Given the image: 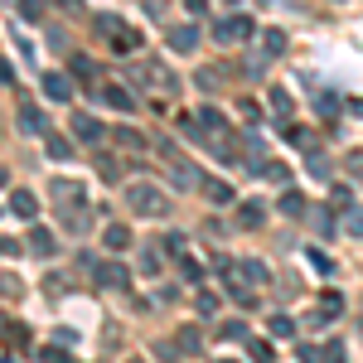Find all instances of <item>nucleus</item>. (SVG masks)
<instances>
[{
	"label": "nucleus",
	"instance_id": "412c9836",
	"mask_svg": "<svg viewBox=\"0 0 363 363\" xmlns=\"http://www.w3.org/2000/svg\"><path fill=\"white\" fill-rule=\"evenodd\" d=\"M257 174H262V179H272V184H286V179H291V169L281 165V160H267V155L257 160Z\"/></svg>",
	"mask_w": 363,
	"mask_h": 363
},
{
	"label": "nucleus",
	"instance_id": "c756f323",
	"mask_svg": "<svg viewBox=\"0 0 363 363\" xmlns=\"http://www.w3.org/2000/svg\"><path fill=\"white\" fill-rule=\"evenodd\" d=\"M344 233L363 238V208H359V203H349V208H344Z\"/></svg>",
	"mask_w": 363,
	"mask_h": 363
},
{
	"label": "nucleus",
	"instance_id": "3c124183",
	"mask_svg": "<svg viewBox=\"0 0 363 363\" xmlns=\"http://www.w3.org/2000/svg\"><path fill=\"white\" fill-rule=\"evenodd\" d=\"M44 286H49V296H63V291H68V281H63V277H49Z\"/></svg>",
	"mask_w": 363,
	"mask_h": 363
},
{
	"label": "nucleus",
	"instance_id": "4c0bfd02",
	"mask_svg": "<svg viewBox=\"0 0 363 363\" xmlns=\"http://www.w3.org/2000/svg\"><path fill=\"white\" fill-rule=\"evenodd\" d=\"M20 20H44V0H20Z\"/></svg>",
	"mask_w": 363,
	"mask_h": 363
},
{
	"label": "nucleus",
	"instance_id": "9d476101",
	"mask_svg": "<svg viewBox=\"0 0 363 363\" xmlns=\"http://www.w3.org/2000/svg\"><path fill=\"white\" fill-rule=\"evenodd\" d=\"M39 87H44L49 102H68V97H73V78H68V73H44Z\"/></svg>",
	"mask_w": 363,
	"mask_h": 363
},
{
	"label": "nucleus",
	"instance_id": "b1692460",
	"mask_svg": "<svg viewBox=\"0 0 363 363\" xmlns=\"http://www.w3.org/2000/svg\"><path fill=\"white\" fill-rule=\"evenodd\" d=\"M262 54H267V58L286 54V34H281V29H267V34H262Z\"/></svg>",
	"mask_w": 363,
	"mask_h": 363
},
{
	"label": "nucleus",
	"instance_id": "de8ad7c7",
	"mask_svg": "<svg viewBox=\"0 0 363 363\" xmlns=\"http://www.w3.org/2000/svg\"><path fill=\"white\" fill-rule=\"evenodd\" d=\"M344 169H349V174H359V179H363V150H349V165H344Z\"/></svg>",
	"mask_w": 363,
	"mask_h": 363
},
{
	"label": "nucleus",
	"instance_id": "f257e3e1",
	"mask_svg": "<svg viewBox=\"0 0 363 363\" xmlns=\"http://www.w3.org/2000/svg\"><path fill=\"white\" fill-rule=\"evenodd\" d=\"M126 208H131L136 218H165L169 199H165V189H155L150 179H136V184H126Z\"/></svg>",
	"mask_w": 363,
	"mask_h": 363
},
{
	"label": "nucleus",
	"instance_id": "5701e85b",
	"mask_svg": "<svg viewBox=\"0 0 363 363\" xmlns=\"http://www.w3.org/2000/svg\"><path fill=\"white\" fill-rule=\"evenodd\" d=\"M310 223H315L320 238H330V233H335V213H330V208H320V203H310Z\"/></svg>",
	"mask_w": 363,
	"mask_h": 363
},
{
	"label": "nucleus",
	"instance_id": "1a4fd4ad",
	"mask_svg": "<svg viewBox=\"0 0 363 363\" xmlns=\"http://www.w3.org/2000/svg\"><path fill=\"white\" fill-rule=\"evenodd\" d=\"M165 44L174 49V54H194V49H199V25H174V29H165Z\"/></svg>",
	"mask_w": 363,
	"mask_h": 363
},
{
	"label": "nucleus",
	"instance_id": "37998d69",
	"mask_svg": "<svg viewBox=\"0 0 363 363\" xmlns=\"http://www.w3.org/2000/svg\"><path fill=\"white\" fill-rule=\"evenodd\" d=\"M179 267H184V277L194 281V286H199V281H203V267H199L194 257H179Z\"/></svg>",
	"mask_w": 363,
	"mask_h": 363
},
{
	"label": "nucleus",
	"instance_id": "6ab92c4d",
	"mask_svg": "<svg viewBox=\"0 0 363 363\" xmlns=\"http://www.w3.org/2000/svg\"><path fill=\"white\" fill-rule=\"evenodd\" d=\"M0 344H10V349H29V330L5 320V325H0Z\"/></svg>",
	"mask_w": 363,
	"mask_h": 363
},
{
	"label": "nucleus",
	"instance_id": "dca6fc26",
	"mask_svg": "<svg viewBox=\"0 0 363 363\" xmlns=\"http://www.w3.org/2000/svg\"><path fill=\"white\" fill-rule=\"evenodd\" d=\"M267 223V203L262 199H247L242 208H238V228H262Z\"/></svg>",
	"mask_w": 363,
	"mask_h": 363
},
{
	"label": "nucleus",
	"instance_id": "a19ab883",
	"mask_svg": "<svg viewBox=\"0 0 363 363\" xmlns=\"http://www.w3.org/2000/svg\"><path fill=\"white\" fill-rule=\"evenodd\" d=\"M155 359L174 363V359H179V344H169V339H160V344H155Z\"/></svg>",
	"mask_w": 363,
	"mask_h": 363
},
{
	"label": "nucleus",
	"instance_id": "0eeeda50",
	"mask_svg": "<svg viewBox=\"0 0 363 363\" xmlns=\"http://www.w3.org/2000/svg\"><path fill=\"white\" fill-rule=\"evenodd\" d=\"M15 121H20V131H25V136H49V116L39 112L34 102H20V112H15Z\"/></svg>",
	"mask_w": 363,
	"mask_h": 363
},
{
	"label": "nucleus",
	"instance_id": "cd10ccee",
	"mask_svg": "<svg viewBox=\"0 0 363 363\" xmlns=\"http://www.w3.org/2000/svg\"><path fill=\"white\" fill-rule=\"evenodd\" d=\"M281 213H286V218H301V213H306V199H301V189H286V194H281Z\"/></svg>",
	"mask_w": 363,
	"mask_h": 363
},
{
	"label": "nucleus",
	"instance_id": "ea45409f",
	"mask_svg": "<svg viewBox=\"0 0 363 363\" xmlns=\"http://www.w3.org/2000/svg\"><path fill=\"white\" fill-rule=\"evenodd\" d=\"M315 107H320L325 116H335L339 112V97H335V92H320V97H315Z\"/></svg>",
	"mask_w": 363,
	"mask_h": 363
},
{
	"label": "nucleus",
	"instance_id": "f3484780",
	"mask_svg": "<svg viewBox=\"0 0 363 363\" xmlns=\"http://www.w3.org/2000/svg\"><path fill=\"white\" fill-rule=\"evenodd\" d=\"M199 194L213 199V203H233V184H223V179H199Z\"/></svg>",
	"mask_w": 363,
	"mask_h": 363
},
{
	"label": "nucleus",
	"instance_id": "4468645a",
	"mask_svg": "<svg viewBox=\"0 0 363 363\" xmlns=\"http://www.w3.org/2000/svg\"><path fill=\"white\" fill-rule=\"evenodd\" d=\"M10 213H15V218H29V223H34V218H39V199L29 194V189H15V194H10Z\"/></svg>",
	"mask_w": 363,
	"mask_h": 363
},
{
	"label": "nucleus",
	"instance_id": "a211bd4d",
	"mask_svg": "<svg viewBox=\"0 0 363 363\" xmlns=\"http://www.w3.org/2000/svg\"><path fill=\"white\" fill-rule=\"evenodd\" d=\"M44 150H49L54 160H73V150H78V145H73L68 136H58V131H49V136H44Z\"/></svg>",
	"mask_w": 363,
	"mask_h": 363
},
{
	"label": "nucleus",
	"instance_id": "8fccbe9b",
	"mask_svg": "<svg viewBox=\"0 0 363 363\" xmlns=\"http://www.w3.org/2000/svg\"><path fill=\"white\" fill-rule=\"evenodd\" d=\"M301 363H320V344H301Z\"/></svg>",
	"mask_w": 363,
	"mask_h": 363
},
{
	"label": "nucleus",
	"instance_id": "a18cd8bd",
	"mask_svg": "<svg viewBox=\"0 0 363 363\" xmlns=\"http://www.w3.org/2000/svg\"><path fill=\"white\" fill-rule=\"evenodd\" d=\"M194 306H199V315H213V310H218V296H213V291H203Z\"/></svg>",
	"mask_w": 363,
	"mask_h": 363
},
{
	"label": "nucleus",
	"instance_id": "4be33fe9",
	"mask_svg": "<svg viewBox=\"0 0 363 363\" xmlns=\"http://www.w3.org/2000/svg\"><path fill=\"white\" fill-rule=\"evenodd\" d=\"M194 126H203V131H223V126H228V116L218 112V107H199Z\"/></svg>",
	"mask_w": 363,
	"mask_h": 363
},
{
	"label": "nucleus",
	"instance_id": "a878e982",
	"mask_svg": "<svg viewBox=\"0 0 363 363\" xmlns=\"http://www.w3.org/2000/svg\"><path fill=\"white\" fill-rule=\"evenodd\" d=\"M349 359V344L344 339H330V344H320V363H344Z\"/></svg>",
	"mask_w": 363,
	"mask_h": 363
},
{
	"label": "nucleus",
	"instance_id": "5fc2aeb1",
	"mask_svg": "<svg viewBox=\"0 0 363 363\" xmlns=\"http://www.w3.org/2000/svg\"><path fill=\"white\" fill-rule=\"evenodd\" d=\"M165 5H169V0H145V10H150V15H160Z\"/></svg>",
	"mask_w": 363,
	"mask_h": 363
},
{
	"label": "nucleus",
	"instance_id": "2eb2a0df",
	"mask_svg": "<svg viewBox=\"0 0 363 363\" xmlns=\"http://www.w3.org/2000/svg\"><path fill=\"white\" fill-rule=\"evenodd\" d=\"M102 247H107V252H126V247H131V228H126V223H107V228H102Z\"/></svg>",
	"mask_w": 363,
	"mask_h": 363
},
{
	"label": "nucleus",
	"instance_id": "473e14b6",
	"mask_svg": "<svg viewBox=\"0 0 363 363\" xmlns=\"http://www.w3.org/2000/svg\"><path fill=\"white\" fill-rule=\"evenodd\" d=\"M296 335V320L291 315H272V339H291Z\"/></svg>",
	"mask_w": 363,
	"mask_h": 363
},
{
	"label": "nucleus",
	"instance_id": "6e6d98bb",
	"mask_svg": "<svg viewBox=\"0 0 363 363\" xmlns=\"http://www.w3.org/2000/svg\"><path fill=\"white\" fill-rule=\"evenodd\" d=\"M58 5H63V10H73V15L83 10V0H58Z\"/></svg>",
	"mask_w": 363,
	"mask_h": 363
},
{
	"label": "nucleus",
	"instance_id": "09e8293b",
	"mask_svg": "<svg viewBox=\"0 0 363 363\" xmlns=\"http://www.w3.org/2000/svg\"><path fill=\"white\" fill-rule=\"evenodd\" d=\"M165 267V252H145V272H160Z\"/></svg>",
	"mask_w": 363,
	"mask_h": 363
},
{
	"label": "nucleus",
	"instance_id": "7ed1b4c3",
	"mask_svg": "<svg viewBox=\"0 0 363 363\" xmlns=\"http://www.w3.org/2000/svg\"><path fill=\"white\" fill-rule=\"evenodd\" d=\"M97 34H102L107 44H116V49H126V54H136V49H140V34L131 25L112 20V15H97Z\"/></svg>",
	"mask_w": 363,
	"mask_h": 363
},
{
	"label": "nucleus",
	"instance_id": "9b49d317",
	"mask_svg": "<svg viewBox=\"0 0 363 363\" xmlns=\"http://www.w3.org/2000/svg\"><path fill=\"white\" fill-rule=\"evenodd\" d=\"M339 315H344V296H339V291H325L320 306H315V315H310V325H320V320H339Z\"/></svg>",
	"mask_w": 363,
	"mask_h": 363
},
{
	"label": "nucleus",
	"instance_id": "4d7b16f0",
	"mask_svg": "<svg viewBox=\"0 0 363 363\" xmlns=\"http://www.w3.org/2000/svg\"><path fill=\"white\" fill-rule=\"evenodd\" d=\"M5 179H10V174H5V169H0V184H5Z\"/></svg>",
	"mask_w": 363,
	"mask_h": 363
},
{
	"label": "nucleus",
	"instance_id": "c03bdc74",
	"mask_svg": "<svg viewBox=\"0 0 363 363\" xmlns=\"http://www.w3.org/2000/svg\"><path fill=\"white\" fill-rule=\"evenodd\" d=\"M97 169H102V179H116V174H121V160H112V155H102V160H97Z\"/></svg>",
	"mask_w": 363,
	"mask_h": 363
},
{
	"label": "nucleus",
	"instance_id": "423d86ee",
	"mask_svg": "<svg viewBox=\"0 0 363 363\" xmlns=\"http://www.w3.org/2000/svg\"><path fill=\"white\" fill-rule=\"evenodd\" d=\"M102 131H107V126H102L92 112H73V145H78V140H83V145H97Z\"/></svg>",
	"mask_w": 363,
	"mask_h": 363
},
{
	"label": "nucleus",
	"instance_id": "f03ea898",
	"mask_svg": "<svg viewBox=\"0 0 363 363\" xmlns=\"http://www.w3.org/2000/svg\"><path fill=\"white\" fill-rule=\"evenodd\" d=\"M131 83H140V87H160L165 97H174V92H179V78L169 73L165 63H155V58H140V63H131Z\"/></svg>",
	"mask_w": 363,
	"mask_h": 363
},
{
	"label": "nucleus",
	"instance_id": "ddd939ff",
	"mask_svg": "<svg viewBox=\"0 0 363 363\" xmlns=\"http://www.w3.org/2000/svg\"><path fill=\"white\" fill-rule=\"evenodd\" d=\"M25 247L34 252V257H54L58 242H54V233H49V228H39V223H34V228H29V242H25Z\"/></svg>",
	"mask_w": 363,
	"mask_h": 363
},
{
	"label": "nucleus",
	"instance_id": "20e7f679",
	"mask_svg": "<svg viewBox=\"0 0 363 363\" xmlns=\"http://www.w3.org/2000/svg\"><path fill=\"white\" fill-rule=\"evenodd\" d=\"M213 39H218V44H242V39H252V20L247 15H223V20L213 25Z\"/></svg>",
	"mask_w": 363,
	"mask_h": 363
},
{
	"label": "nucleus",
	"instance_id": "052dcab7",
	"mask_svg": "<svg viewBox=\"0 0 363 363\" xmlns=\"http://www.w3.org/2000/svg\"><path fill=\"white\" fill-rule=\"evenodd\" d=\"M131 363H140V359H131Z\"/></svg>",
	"mask_w": 363,
	"mask_h": 363
},
{
	"label": "nucleus",
	"instance_id": "f8f14e48",
	"mask_svg": "<svg viewBox=\"0 0 363 363\" xmlns=\"http://www.w3.org/2000/svg\"><path fill=\"white\" fill-rule=\"evenodd\" d=\"M97 97L107 102V107H116V112H136V97L126 92V87H116V83H107V87H97Z\"/></svg>",
	"mask_w": 363,
	"mask_h": 363
},
{
	"label": "nucleus",
	"instance_id": "2f4dec72",
	"mask_svg": "<svg viewBox=\"0 0 363 363\" xmlns=\"http://www.w3.org/2000/svg\"><path fill=\"white\" fill-rule=\"evenodd\" d=\"M39 363H78L63 344H49V349H39Z\"/></svg>",
	"mask_w": 363,
	"mask_h": 363
},
{
	"label": "nucleus",
	"instance_id": "393cba45",
	"mask_svg": "<svg viewBox=\"0 0 363 363\" xmlns=\"http://www.w3.org/2000/svg\"><path fill=\"white\" fill-rule=\"evenodd\" d=\"M63 228H68V233H78V238H83L87 228H92V213H83V208H68V213H63Z\"/></svg>",
	"mask_w": 363,
	"mask_h": 363
},
{
	"label": "nucleus",
	"instance_id": "72a5a7b5",
	"mask_svg": "<svg viewBox=\"0 0 363 363\" xmlns=\"http://www.w3.org/2000/svg\"><path fill=\"white\" fill-rule=\"evenodd\" d=\"M0 296H5V301H20V296H25V281L20 277H0Z\"/></svg>",
	"mask_w": 363,
	"mask_h": 363
},
{
	"label": "nucleus",
	"instance_id": "13d9d810",
	"mask_svg": "<svg viewBox=\"0 0 363 363\" xmlns=\"http://www.w3.org/2000/svg\"><path fill=\"white\" fill-rule=\"evenodd\" d=\"M0 363H10V359H5V354H0Z\"/></svg>",
	"mask_w": 363,
	"mask_h": 363
},
{
	"label": "nucleus",
	"instance_id": "e433bc0d",
	"mask_svg": "<svg viewBox=\"0 0 363 363\" xmlns=\"http://www.w3.org/2000/svg\"><path fill=\"white\" fill-rule=\"evenodd\" d=\"M218 335H223V339H233V344H247V325H242V320H228V325L218 330Z\"/></svg>",
	"mask_w": 363,
	"mask_h": 363
},
{
	"label": "nucleus",
	"instance_id": "bf43d9fd",
	"mask_svg": "<svg viewBox=\"0 0 363 363\" xmlns=\"http://www.w3.org/2000/svg\"><path fill=\"white\" fill-rule=\"evenodd\" d=\"M228 5H238V0H228Z\"/></svg>",
	"mask_w": 363,
	"mask_h": 363
},
{
	"label": "nucleus",
	"instance_id": "58836bf2",
	"mask_svg": "<svg viewBox=\"0 0 363 363\" xmlns=\"http://www.w3.org/2000/svg\"><path fill=\"white\" fill-rule=\"evenodd\" d=\"M310 174H315V179H330V160L315 155V150H310Z\"/></svg>",
	"mask_w": 363,
	"mask_h": 363
},
{
	"label": "nucleus",
	"instance_id": "864d4df0",
	"mask_svg": "<svg viewBox=\"0 0 363 363\" xmlns=\"http://www.w3.org/2000/svg\"><path fill=\"white\" fill-rule=\"evenodd\" d=\"M0 83H15V68H10L5 58H0Z\"/></svg>",
	"mask_w": 363,
	"mask_h": 363
},
{
	"label": "nucleus",
	"instance_id": "39448f33",
	"mask_svg": "<svg viewBox=\"0 0 363 363\" xmlns=\"http://www.w3.org/2000/svg\"><path fill=\"white\" fill-rule=\"evenodd\" d=\"M92 281L107 286V291H126V286H131V272H126L121 262H97V267H92Z\"/></svg>",
	"mask_w": 363,
	"mask_h": 363
},
{
	"label": "nucleus",
	"instance_id": "bb28decb",
	"mask_svg": "<svg viewBox=\"0 0 363 363\" xmlns=\"http://www.w3.org/2000/svg\"><path fill=\"white\" fill-rule=\"evenodd\" d=\"M281 136H286V140H291V145H301V150H306V155H310V150H315V145H320V140H315V136H310V131H306V126H286V131H281Z\"/></svg>",
	"mask_w": 363,
	"mask_h": 363
},
{
	"label": "nucleus",
	"instance_id": "c85d7f7f",
	"mask_svg": "<svg viewBox=\"0 0 363 363\" xmlns=\"http://www.w3.org/2000/svg\"><path fill=\"white\" fill-rule=\"evenodd\" d=\"M247 354H252V363H277V349L267 339H247Z\"/></svg>",
	"mask_w": 363,
	"mask_h": 363
},
{
	"label": "nucleus",
	"instance_id": "79ce46f5",
	"mask_svg": "<svg viewBox=\"0 0 363 363\" xmlns=\"http://www.w3.org/2000/svg\"><path fill=\"white\" fill-rule=\"evenodd\" d=\"M165 257H184V233H169L165 238Z\"/></svg>",
	"mask_w": 363,
	"mask_h": 363
},
{
	"label": "nucleus",
	"instance_id": "49530a36",
	"mask_svg": "<svg viewBox=\"0 0 363 363\" xmlns=\"http://www.w3.org/2000/svg\"><path fill=\"white\" fill-rule=\"evenodd\" d=\"M199 344H203L199 330H179V349H194V354H199Z\"/></svg>",
	"mask_w": 363,
	"mask_h": 363
},
{
	"label": "nucleus",
	"instance_id": "c9c22d12",
	"mask_svg": "<svg viewBox=\"0 0 363 363\" xmlns=\"http://www.w3.org/2000/svg\"><path fill=\"white\" fill-rule=\"evenodd\" d=\"M194 83L203 87V92H213V87L223 83V73H218V68H199V73H194Z\"/></svg>",
	"mask_w": 363,
	"mask_h": 363
},
{
	"label": "nucleus",
	"instance_id": "7c9ffc66",
	"mask_svg": "<svg viewBox=\"0 0 363 363\" xmlns=\"http://www.w3.org/2000/svg\"><path fill=\"white\" fill-rule=\"evenodd\" d=\"M112 136H116V145H126V150H140V145H145V136H140V131H131V126H116Z\"/></svg>",
	"mask_w": 363,
	"mask_h": 363
},
{
	"label": "nucleus",
	"instance_id": "aec40b11",
	"mask_svg": "<svg viewBox=\"0 0 363 363\" xmlns=\"http://www.w3.org/2000/svg\"><path fill=\"white\" fill-rule=\"evenodd\" d=\"M267 107H272V116H277V121H291V92H286V87H272Z\"/></svg>",
	"mask_w": 363,
	"mask_h": 363
},
{
	"label": "nucleus",
	"instance_id": "f704fd0d",
	"mask_svg": "<svg viewBox=\"0 0 363 363\" xmlns=\"http://www.w3.org/2000/svg\"><path fill=\"white\" fill-rule=\"evenodd\" d=\"M68 68H73V78H87V83L97 78V63H92V58H78V54H73V63H68Z\"/></svg>",
	"mask_w": 363,
	"mask_h": 363
},
{
	"label": "nucleus",
	"instance_id": "6e6552de",
	"mask_svg": "<svg viewBox=\"0 0 363 363\" xmlns=\"http://www.w3.org/2000/svg\"><path fill=\"white\" fill-rule=\"evenodd\" d=\"M49 199L63 203V213H68V208H83V184H73V179H54V184H49Z\"/></svg>",
	"mask_w": 363,
	"mask_h": 363
},
{
	"label": "nucleus",
	"instance_id": "603ef678",
	"mask_svg": "<svg viewBox=\"0 0 363 363\" xmlns=\"http://www.w3.org/2000/svg\"><path fill=\"white\" fill-rule=\"evenodd\" d=\"M184 10H189V15H203V10H208V0H184Z\"/></svg>",
	"mask_w": 363,
	"mask_h": 363
},
{
	"label": "nucleus",
	"instance_id": "680f3d73",
	"mask_svg": "<svg viewBox=\"0 0 363 363\" xmlns=\"http://www.w3.org/2000/svg\"><path fill=\"white\" fill-rule=\"evenodd\" d=\"M0 325H5V320H0Z\"/></svg>",
	"mask_w": 363,
	"mask_h": 363
}]
</instances>
